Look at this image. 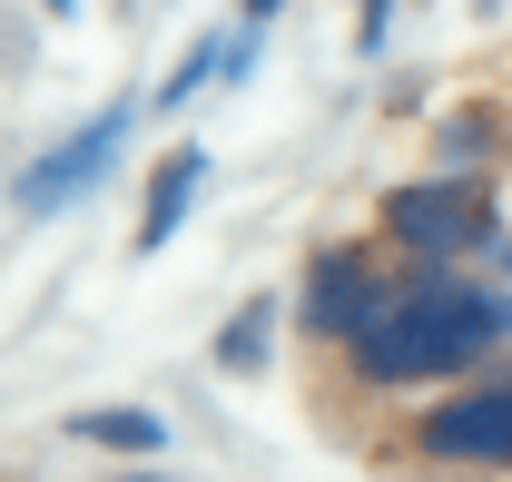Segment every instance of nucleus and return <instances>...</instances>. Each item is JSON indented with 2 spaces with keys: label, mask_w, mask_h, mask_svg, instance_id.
Segmentation results:
<instances>
[{
  "label": "nucleus",
  "mask_w": 512,
  "mask_h": 482,
  "mask_svg": "<svg viewBox=\"0 0 512 482\" xmlns=\"http://www.w3.org/2000/svg\"><path fill=\"white\" fill-rule=\"evenodd\" d=\"M503 158H512V148H503Z\"/></svg>",
  "instance_id": "2eb2a0df"
},
{
  "label": "nucleus",
  "mask_w": 512,
  "mask_h": 482,
  "mask_svg": "<svg viewBox=\"0 0 512 482\" xmlns=\"http://www.w3.org/2000/svg\"><path fill=\"white\" fill-rule=\"evenodd\" d=\"M217 69H227V40H197L188 60L168 69V89H158V109H178V99H197V89H207V79H217Z\"/></svg>",
  "instance_id": "9d476101"
},
{
  "label": "nucleus",
  "mask_w": 512,
  "mask_h": 482,
  "mask_svg": "<svg viewBox=\"0 0 512 482\" xmlns=\"http://www.w3.org/2000/svg\"><path fill=\"white\" fill-rule=\"evenodd\" d=\"M434 148H444V168H503V148H512V109L473 99V109H453V119L434 128Z\"/></svg>",
  "instance_id": "6e6552de"
},
{
  "label": "nucleus",
  "mask_w": 512,
  "mask_h": 482,
  "mask_svg": "<svg viewBox=\"0 0 512 482\" xmlns=\"http://www.w3.org/2000/svg\"><path fill=\"white\" fill-rule=\"evenodd\" d=\"M128 128H138V109H128V99H109V109H99L89 128H69V138L50 148V158H30V168L10 178V207H20V217H60V207H79L89 187H99L109 168H119Z\"/></svg>",
  "instance_id": "39448f33"
},
{
  "label": "nucleus",
  "mask_w": 512,
  "mask_h": 482,
  "mask_svg": "<svg viewBox=\"0 0 512 482\" xmlns=\"http://www.w3.org/2000/svg\"><path fill=\"white\" fill-rule=\"evenodd\" d=\"M384 296H394V256H384V237L316 246V256H306V286H296V335H306L316 355H345V345L375 325Z\"/></svg>",
  "instance_id": "20e7f679"
},
{
  "label": "nucleus",
  "mask_w": 512,
  "mask_h": 482,
  "mask_svg": "<svg viewBox=\"0 0 512 482\" xmlns=\"http://www.w3.org/2000/svg\"><path fill=\"white\" fill-rule=\"evenodd\" d=\"M384 40H394V0H365V20H355V50H365V60H375Z\"/></svg>",
  "instance_id": "9b49d317"
},
{
  "label": "nucleus",
  "mask_w": 512,
  "mask_h": 482,
  "mask_svg": "<svg viewBox=\"0 0 512 482\" xmlns=\"http://www.w3.org/2000/svg\"><path fill=\"white\" fill-rule=\"evenodd\" d=\"M69 443H99V453H128V463H158V453H168V423L138 414V404H89V414H69Z\"/></svg>",
  "instance_id": "0eeeda50"
},
{
  "label": "nucleus",
  "mask_w": 512,
  "mask_h": 482,
  "mask_svg": "<svg viewBox=\"0 0 512 482\" xmlns=\"http://www.w3.org/2000/svg\"><path fill=\"white\" fill-rule=\"evenodd\" d=\"M237 10H247L256 30H266V20H276V10H286V0H237Z\"/></svg>",
  "instance_id": "f8f14e48"
},
{
  "label": "nucleus",
  "mask_w": 512,
  "mask_h": 482,
  "mask_svg": "<svg viewBox=\"0 0 512 482\" xmlns=\"http://www.w3.org/2000/svg\"><path fill=\"white\" fill-rule=\"evenodd\" d=\"M266 355H276V305L256 296V305H237V315H227V335H217V364H227V374H256Z\"/></svg>",
  "instance_id": "1a4fd4ad"
},
{
  "label": "nucleus",
  "mask_w": 512,
  "mask_h": 482,
  "mask_svg": "<svg viewBox=\"0 0 512 482\" xmlns=\"http://www.w3.org/2000/svg\"><path fill=\"white\" fill-rule=\"evenodd\" d=\"M503 345H512V286H473L463 266H394V296L345 345V384L375 404H404L424 384L473 374Z\"/></svg>",
  "instance_id": "f257e3e1"
},
{
  "label": "nucleus",
  "mask_w": 512,
  "mask_h": 482,
  "mask_svg": "<svg viewBox=\"0 0 512 482\" xmlns=\"http://www.w3.org/2000/svg\"><path fill=\"white\" fill-rule=\"evenodd\" d=\"M119 482H178V473H148V463H138V473H119Z\"/></svg>",
  "instance_id": "ddd939ff"
},
{
  "label": "nucleus",
  "mask_w": 512,
  "mask_h": 482,
  "mask_svg": "<svg viewBox=\"0 0 512 482\" xmlns=\"http://www.w3.org/2000/svg\"><path fill=\"white\" fill-rule=\"evenodd\" d=\"M375 453L384 473H424V482H512V355H483L473 374H453Z\"/></svg>",
  "instance_id": "f03ea898"
},
{
  "label": "nucleus",
  "mask_w": 512,
  "mask_h": 482,
  "mask_svg": "<svg viewBox=\"0 0 512 482\" xmlns=\"http://www.w3.org/2000/svg\"><path fill=\"white\" fill-rule=\"evenodd\" d=\"M375 237L394 266H463V256H493L503 237V197L493 168H444V178H414L375 207Z\"/></svg>",
  "instance_id": "7ed1b4c3"
},
{
  "label": "nucleus",
  "mask_w": 512,
  "mask_h": 482,
  "mask_svg": "<svg viewBox=\"0 0 512 482\" xmlns=\"http://www.w3.org/2000/svg\"><path fill=\"white\" fill-rule=\"evenodd\" d=\"M493 256H503V276H512V237H493Z\"/></svg>",
  "instance_id": "4468645a"
},
{
  "label": "nucleus",
  "mask_w": 512,
  "mask_h": 482,
  "mask_svg": "<svg viewBox=\"0 0 512 482\" xmlns=\"http://www.w3.org/2000/svg\"><path fill=\"white\" fill-rule=\"evenodd\" d=\"M197 178H207V148H178V158H158V178H148V207H138V256H158V246L178 237V217H188Z\"/></svg>",
  "instance_id": "423d86ee"
}]
</instances>
